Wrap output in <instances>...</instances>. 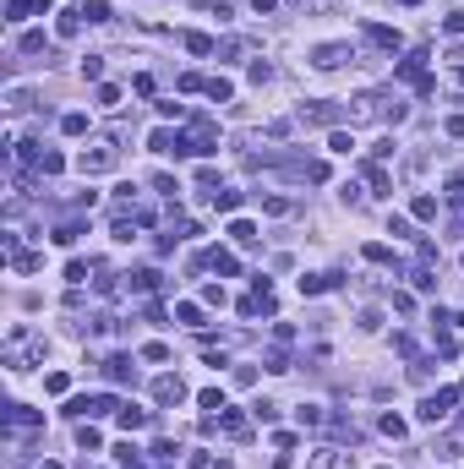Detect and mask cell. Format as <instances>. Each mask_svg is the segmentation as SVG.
Instances as JSON below:
<instances>
[{
  "label": "cell",
  "mask_w": 464,
  "mask_h": 469,
  "mask_svg": "<svg viewBox=\"0 0 464 469\" xmlns=\"http://www.w3.org/2000/svg\"><path fill=\"white\" fill-rule=\"evenodd\" d=\"M11 268H17V273H39L44 257H39V251H11Z\"/></svg>",
  "instance_id": "cell-14"
},
{
  "label": "cell",
  "mask_w": 464,
  "mask_h": 469,
  "mask_svg": "<svg viewBox=\"0 0 464 469\" xmlns=\"http://www.w3.org/2000/svg\"><path fill=\"white\" fill-rule=\"evenodd\" d=\"M44 388H50V393H66V388H72V377H66V371H50V377H44Z\"/></svg>",
  "instance_id": "cell-36"
},
{
  "label": "cell",
  "mask_w": 464,
  "mask_h": 469,
  "mask_svg": "<svg viewBox=\"0 0 464 469\" xmlns=\"http://www.w3.org/2000/svg\"><path fill=\"white\" fill-rule=\"evenodd\" d=\"M98 104L115 109V104H120V87H115V82H98Z\"/></svg>",
  "instance_id": "cell-30"
},
{
  "label": "cell",
  "mask_w": 464,
  "mask_h": 469,
  "mask_svg": "<svg viewBox=\"0 0 464 469\" xmlns=\"http://www.w3.org/2000/svg\"><path fill=\"white\" fill-rule=\"evenodd\" d=\"M301 426H322V409L317 404H301Z\"/></svg>",
  "instance_id": "cell-45"
},
{
  "label": "cell",
  "mask_w": 464,
  "mask_h": 469,
  "mask_svg": "<svg viewBox=\"0 0 464 469\" xmlns=\"http://www.w3.org/2000/svg\"><path fill=\"white\" fill-rule=\"evenodd\" d=\"M82 77H87V82L104 77V55H82Z\"/></svg>",
  "instance_id": "cell-26"
},
{
  "label": "cell",
  "mask_w": 464,
  "mask_h": 469,
  "mask_svg": "<svg viewBox=\"0 0 464 469\" xmlns=\"http://www.w3.org/2000/svg\"><path fill=\"white\" fill-rule=\"evenodd\" d=\"M213 469H235V464H213Z\"/></svg>",
  "instance_id": "cell-48"
},
{
  "label": "cell",
  "mask_w": 464,
  "mask_h": 469,
  "mask_svg": "<svg viewBox=\"0 0 464 469\" xmlns=\"http://www.w3.org/2000/svg\"><path fill=\"white\" fill-rule=\"evenodd\" d=\"M28 104H33V93H28V87H11V93H6V109H11V115H22Z\"/></svg>",
  "instance_id": "cell-20"
},
{
  "label": "cell",
  "mask_w": 464,
  "mask_h": 469,
  "mask_svg": "<svg viewBox=\"0 0 464 469\" xmlns=\"http://www.w3.org/2000/svg\"><path fill=\"white\" fill-rule=\"evenodd\" d=\"M143 360H154V366H158V360H169V344H143Z\"/></svg>",
  "instance_id": "cell-38"
},
{
  "label": "cell",
  "mask_w": 464,
  "mask_h": 469,
  "mask_svg": "<svg viewBox=\"0 0 464 469\" xmlns=\"http://www.w3.org/2000/svg\"><path fill=\"white\" fill-rule=\"evenodd\" d=\"M148 420H154V415H148V409H137V404H120V409H115V426H120V431H143Z\"/></svg>",
  "instance_id": "cell-6"
},
{
  "label": "cell",
  "mask_w": 464,
  "mask_h": 469,
  "mask_svg": "<svg viewBox=\"0 0 464 469\" xmlns=\"http://www.w3.org/2000/svg\"><path fill=\"white\" fill-rule=\"evenodd\" d=\"M301 120L306 126H328V120H339V109L333 104H301Z\"/></svg>",
  "instance_id": "cell-8"
},
{
  "label": "cell",
  "mask_w": 464,
  "mask_h": 469,
  "mask_svg": "<svg viewBox=\"0 0 464 469\" xmlns=\"http://www.w3.org/2000/svg\"><path fill=\"white\" fill-rule=\"evenodd\" d=\"M268 371H290V355L284 349H268Z\"/></svg>",
  "instance_id": "cell-41"
},
{
  "label": "cell",
  "mask_w": 464,
  "mask_h": 469,
  "mask_svg": "<svg viewBox=\"0 0 464 469\" xmlns=\"http://www.w3.org/2000/svg\"><path fill=\"white\" fill-rule=\"evenodd\" d=\"M366 39H372V44H377V50H388V55H393V50H399V44H404V39H399V33H393V28H383V22H366Z\"/></svg>",
  "instance_id": "cell-7"
},
{
  "label": "cell",
  "mask_w": 464,
  "mask_h": 469,
  "mask_svg": "<svg viewBox=\"0 0 464 469\" xmlns=\"http://www.w3.org/2000/svg\"><path fill=\"white\" fill-rule=\"evenodd\" d=\"M66 279L72 284H87V262H66Z\"/></svg>",
  "instance_id": "cell-44"
},
{
  "label": "cell",
  "mask_w": 464,
  "mask_h": 469,
  "mask_svg": "<svg viewBox=\"0 0 464 469\" xmlns=\"http://www.w3.org/2000/svg\"><path fill=\"white\" fill-rule=\"evenodd\" d=\"M77 17H82V11H61V39H72V33H77V28H82Z\"/></svg>",
  "instance_id": "cell-34"
},
{
  "label": "cell",
  "mask_w": 464,
  "mask_h": 469,
  "mask_svg": "<svg viewBox=\"0 0 464 469\" xmlns=\"http://www.w3.org/2000/svg\"><path fill=\"white\" fill-rule=\"evenodd\" d=\"M186 50H191V55H213V39H208V33H186Z\"/></svg>",
  "instance_id": "cell-25"
},
{
  "label": "cell",
  "mask_w": 464,
  "mask_h": 469,
  "mask_svg": "<svg viewBox=\"0 0 464 469\" xmlns=\"http://www.w3.org/2000/svg\"><path fill=\"white\" fill-rule=\"evenodd\" d=\"M115 464H120V469H143V448L120 442V448H115Z\"/></svg>",
  "instance_id": "cell-16"
},
{
  "label": "cell",
  "mask_w": 464,
  "mask_h": 469,
  "mask_svg": "<svg viewBox=\"0 0 464 469\" xmlns=\"http://www.w3.org/2000/svg\"><path fill=\"white\" fill-rule=\"evenodd\" d=\"M251 415H257V420H279V404H273V398H257Z\"/></svg>",
  "instance_id": "cell-32"
},
{
  "label": "cell",
  "mask_w": 464,
  "mask_h": 469,
  "mask_svg": "<svg viewBox=\"0 0 464 469\" xmlns=\"http://www.w3.org/2000/svg\"><path fill=\"white\" fill-rule=\"evenodd\" d=\"M104 377H109V382H137L131 355H109V360H104Z\"/></svg>",
  "instance_id": "cell-5"
},
{
  "label": "cell",
  "mask_w": 464,
  "mask_h": 469,
  "mask_svg": "<svg viewBox=\"0 0 464 469\" xmlns=\"http://www.w3.org/2000/svg\"><path fill=\"white\" fill-rule=\"evenodd\" d=\"M39 469H66V464H55V459H50V464H39Z\"/></svg>",
  "instance_id": "cell-47"
},
{
  "label": "cell",
  "mask_w": 464,
  "mask_h": 469,
  "mask_svg": "<svg viewBox=\"0 0 464 469\" xmlns=\"http://www.w3.org/2000/svg\"><path fill=\"white\" fill-rule=\"evenodd\" d=\"M410 213H415V219H437V197H426V191H421V197L410 202Z\"/></svg>",
  "instance_id": "cell-21"
},
{
  "label": "cell",
  "mask_w": 464,
  "mask_h": 469,
  "mask_svg": "<svg viewBox=\"0 0 464 469\" xmlns=\"http://www.w3.org/2000/svg\"><path fill=\"white\" fill-rule=\"evenodd\" d=\"M77 448H82V453H93V448H98V431H93V426H82V431H77Z\"/></svg>",
  "instance_id": "cell-37"
},
{
  "label": "cell",
  "mask_w": 464,
  "mask_h": 469,
  "mask_svg": "<svg viewBox=\"0 0 464 469\" xmlns=\"http://www.w3.org/2000/svg\"><path fill=\"white\" fill-rule=\"evenodd\" d=\"M208 98H213V104H230V98H235V82L230 77H213V82H208Z\"/></svg>",
  "instance_id": "cell-17"
},
{
  "label": "cell",
  "mask_w": 464,
  "mask_h": 469,
  "mask_svg": "<svg viewBox=\"0 0 464 469\" xmlns=\"http://www.w3.org/2000/svg\"><path fill=\"white\" fill-rule=\"evenodd\" d=\"M154 404H164V409H169V404H186V382H180V377H158L154 382Z\"/></svg>",
  "instance_id": "cell-4"
},
{
  "label": "cell",
  "mask_w": 464,
  "mask_h": 469,
  "mask_svg": "<svg viewBox=\"0 0 464 469\" xmlns=\"http://www.w3.org/2000/svg\"><path fill=\"white\" fill-rule=\"evenodd\" d=\"M175 316H180V322H202V306H191V301H180V306H175Z\"/></svg>",
  "instance_id": "cell-39"
},
{
  "label": "cell",
  "mask_w": 464,
  "mask_h": 469,
  "mask_svg": "<svg viewBox=\"0 0 464 469\" xmlns=\"http://www.w3.org/2000/svg\"><path fill=\"white\" fill-rule=\"evenodd\" d=\"M22 55H50V39L44 33H22Z\"/></svg>",
  "instance_id": "cell-19"
},
{
  "label": "cell",
  "mask_w": 464,
  "mask_h": 469,
  "mask_svg": "<svg viewBox=\"0 0 464 469\" xmlns=\"http://www.w3.org/2000/svg\"><path fill=\"white\" fill-rule=\"evenodd\" d=\"M158 284H164V273H154V268H143V273L126 279V290H137V295H148V290H158Z\"/></svg>",
  "instance_id": "cell-10"
},
{
  "label": "cell",
  "mask_w": 464,
  "mask_h": 469,
  "mask_svg": "<svg viewBox=\"0 0 464 469\" xmlns=\"http://www.w3.org/2000/svg\"><path fill=\"white\" fill-rule=\"evenodd\" d=\"M388 235H393V240H415V230H410V219H399V213L388 219Z\"/></svg>",
  "instance_id": "cell-28"
},
{
  "label": "cell",
  "mask_w": 464,
  "mask_h": 469,
  "mask_svg": "<svg viewBox=\"0 0 464 469\" xmlns=\"http://www.w3.org/2000/svg\"><path fill=\"white\" fill-rule=\"evenodd\" d=\"M344 61H350V44H317V50H311V66H317V72H339Z\"/></svg>",
  "instance_id": "cell-2"
},
{
  "label": "cell",
  "mask_w": 464,
  "mask_h": 469,
  "mask_svg": "<svg viewBox=\"0 0 464 469\" xmlns=\"http://www.w3.org/2000/svg\"><path fill=\"white\" fill-rule=\"evenodd\" d=\"M28 11H50V0H6V22H22Z\"/></svg>",
  "instance_id": "cell-9"
},
{
  "label": "cell",
  "mask_w": 464,
  "mask_h": 469,
  "mask_svg": "<svg viewBox=\"0 0 464 469\" xmlns=\"http://www.w3.org/2000/svg\"><path fill=\"white\" fill-rule=\"evenodd\" d=\"M77 169H82V175H104V169H115V148H93V153L82 148V153H77Z\"/></svg>",
  "instance_id": "cell-3"
},
{
  "label": "cell",
  "mask_w": 464,
  "mask_h": 469,
  "mask_svg": "<svg viewBox=\"0 0 464 469\" xmlns=\"http://www.w3.org/2000/svg\"><path fill=\"white\" fill-rule=\"evenodd\" d=\"M230 240H235V246H257V230H251L246 219H235V224H230Z\"/></svg>",
  "instance_id": "cell-18"
},
{
  "label": "cell",
  "mask_w": 464,
  "mask_h": 469,
  "mask_svg": "<svg viewBox=\"0 0 464 469\" xmlns=\"http://www.w3.org/2000/svg\"><path fill=\"white\" fill-rule=\"evenodd\" d=\"M197 404H202L208 415H224V409H230V404H224V393H219V388H208L202 398H197Z\"/></svg>",
  "instance_id": "cell-22"
},
{
  "label": "cell",
  "mask_w": 464,
  "mask_h": 469,
  "mask_svg": "<svg viewBox=\"0 0 464 469\" xmlns=\"http://www.w3.org/2000/svg\"><path fill=\"white\" fill-rule=\"evenodd\" d=\"M175 453H180V448H175V442H169V437H164V442H154V459H164V464H169V459H175Z\"/></svg>",
  "instance_id": "cell-43"
},
{
  "label": "cell",
  "mask_w": 464,
  "mask_h": 469,
  "mask_svg": "<svg viewBox=\"0 0 464 469\" xmlns=\"http://www.w3.org/2000/svg\"><path fill=\"white\" fill-rule=\"evenodd\" d=\"M82 17H87V22H109V0H87Z\"/></svg>",
  "instance_id": "cell-24"
},
{
  "label": "cell",
  "mask_w": 464,
  "mask_h": 469,
  "mask_svg": "<svg viewBox=\"0 0 464 469\" xmlns=\"http://www.w3.org/2000/svg\"><path fill=\"white\" fill-rule=\"evenodd\" d=\"M306 6H317V11H328V6H333V0H306Z\"/></svg>",
  "instance_id": "cell-46"
},
{
  "label": "cell",
  "mask_w": 464,
  "mask_h": 469,
  "mask_svg": "<svg viewBox=\"0 0 464 469\" xmlns=\"http://www.w3.org/2000/svg\"><path fill=\"white\" fill-rule=\"evenodd\" d=\"M77 235H82V224H77V219H66V224H55V240H61V246H72Z\"/></svg>",
  "instance_id": "cell-29"
},
{
  "label": "cell",
  "mask_w": 464,
  "mask_h": 469,
  "mask_svg": "<svg viewBox=\"0 0 464 469\" xmlns=\"http://www.w3.org/2000/svg\"><path fill=\"white\" fill-rule=\"evenodd\" d=\"M350 148H355L350 131H333V137H328V153H350Z\"/></svg>",
  "instance_id": "cell-31"
},
{
  "label": "cell",
  "mask_w": 464,
  "mask_h": 469,
  "mask_svg": "<svg viewBox=\"0 0 464 469\" xmlns=\"http://www.w3.org/2000/svg\"><path fill=\"white\" fill-rule=\"evenodd\" d=\"M219 426H224L230 437H251V426H246V415H240V409H224V415H219Z\"/></svg>",
  "instance_id": "cell-13"
},
{
  "label": "cell",
  "mask_w": 464,
  "mask_h": 469,
  "mask_svg": "<svg viewBox=\"0 0 464 469\" xmlns=\"http://www.w3.org/2000/svg\"><path fill=\"white\" fill-rule=\"evenodd\" d=\"M366 180H372V191H377V197H393V180H388L383 164H366Z\"/></svg>",
  "instance_id": "cell-12"
},
{
  "label": "cell",
  "mask_w": 464,
  "mask_h": 469,
  "mask_svg": "<svg viewBox=\"0 0 464 469\" xmlns=\"http://www.w3.org/2000/svg\"><path fill=\"white\" fill-rule=\"evenodd\" d=\"M339 284V273H306L301 279V295H322V290H333Z\"/></svg>",
  "instance_id": "cell-11"
},
{
  "label": "cell",
  "mask_w": 464,
  "mask_h": 469,
  "mask_svg": "<svg viewBox=\"0 0 464 469\" xmlns=\"http://www.w3.org/2000/svg\"><path fill=\"white\" fill-rule=\"evenodd\" d=\"M39 169H44V175H61V169H66V158H61V153H44V158H39Z\"/></svg>",
  "instance_id": "cell-35"
},
{
  "label": "cell",
  "mask_w": 464,
  "mask_h": 469,
  "mask_svg": "<svg viewBox=\"0 0 464 469\" xmlns=\"http://www.w3.org/2000/svg\"><path fill=\"white\" fill-rule=\"evenodd\" d=\"M333 464H339V453H333V448H317V453L306 459V469H333Z\"/></svg>",
  "instance_id": "cell-23"
},
{
  "label": "cell",
  "mask_w": 464,
  "mask_h": 469,
  "mask_svg": "<svg viewBox=\"0 0 464 469\" xmlns=\"http://www.w3.org/2000/svg\"><path fill=\"white\" fill-rule=\"evenodd\" d=\"M213 208H219V213H235V208H240V191H213Z\"/></svg>",
  "instance_id": "cell-27"
},
{
  "label": "cell",
  "mask_w": 464,
  "mask_h": 469,
  "mask_svg": "<svg viewBox=\"0 0 464 469\" xmlns=\"http://www.w3.org/2000/svg\"><path fill=\"white\" fill-rule=\"evenodd\" d=\"M61 131H66V137H82V131H87V115H66Z\"/></svg>",
  "instance_id": "cell-33"
},
{
  "label": "cell",
  "mask_w": 464,
  "mask_h": 469,
  "mask_svg": "<svg viewBox=\"0 0 464 469\" xmlns=\"http://www.w3.org/2000/svg\"><path fill=\"white\" fill-rule=\"evenodd\" d=\"M202 301H208V306H224L230 295H224V284H208V290H202Z\"/></svg>",
  "instance_id": "cell-40"
},
{
  "label": "cell",
  "mask_w": 464,
  "mask_h": 469,
  "mask_svg": "<svg viewBox=\"0 0 464 469\" xmlns=\"http://www.w3.org/2000/svg\"><path fill=\"white\" fill-rule=\"evenodd\" d=\"M454 404H459V388L426 393V398H421V420H426V426H437V420H448V415H454Z\"/></svg>",
  "instance_id": "cell-1"
},
{
  "label": "cell",
  "mask_w": 464,
  "mask_h": 469,
  "mask_svg": "<svg viewBox=\"0 0 464 469\" xmlns=\"http://www.w3.org/2000/svg\"><path fill=\"white\" fill-rule=\"evenodd\" d=\"M273 77V66H268V61H251V82H257V87H262V82Z\"/></svg>",
  "instance_id": "cell-42"
},
{
  "label": "cell",
  "mask_w": 464,
  "mask_h": 469,
  "mask_svg": "<svg viewBox=\"0 0 464 469\" xmlns=\"http://www.w3.org/2000/svg\"><path fill=\"white\" fill-rule=\"evenodd\" d=\"M208 262H213V268H219L224 279H230V273H240V262H235V251H224V246H219V251H208Z\"/></svg>",
  "instance_id": "cell-15"
}]
</instances>
